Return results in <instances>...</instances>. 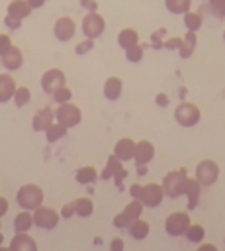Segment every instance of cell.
Instances as JSON below:
<instances>
[{"label": "cell", "mask_w": 225, "mask_h": 251, "mask_svg": "<svg viewBox=\"0 0 225 251\" xmlns=\"http://www.w3.org/2000/svg\"><path fill=\"white\" fill-rule=\"evenodd\" d=\"M125 176H127V171H125L123 167L113 175V180H115V186H117V188H121V180H123Z\"/></svg>", "instance_id": "obj_46"}, {"label": "cell", "mask_w": 225, "mask_h": 251, "mask_svg": "<svg viewBox=\"0 0 225 251\" xmlns=\"http://www.w3.org/2000/svg\"><path fill=\"white\" fill-rule=\"evenodd\" d=\"M4 25L10 27V29H20V27H22V20H18V18H14V16H10V14H6Z\"/></svg>", "instance_id": "obj_38"}, {"label": "cell", "mask_w": 225, "mask_h": 251, "mask_svg": "<svg viewBox=\"0 0 225 251\" xmlns=\"http://www.w3.org/2000/svg\"><path fill=\"white\" fill-rule=\"evenodd\" d=\"M74 33H76V24H74L72 18H68V16H61V18L55 20V24H53V35H55L59 41L65 43V41L72 39Z\"/></svg>", "instance_id": "obj_12"}, {"label": "cell", "mask_w": 225, "mask_h": 251, "mask_svg": "<svg viewBox=\"0 0 225 251\" xmlns=\"http://www.w3.org/2000/svg\"><path fill=\"white\" fill-rule=\"evenodd\" d=\"M188 175H186V169H180V171H170L164 175L162 178V190L166 196L170 198H178L184 194L186 190V182H188Z\"/></svg>", "instance_id": "obj_2"}, {"label": "cell", "mask_w": 225, "mask_h": 251, "mask_svg": "<svg viewBox=\"0 0 225 251\" xmlns=\"http://www.w3.org/2000/svg\"><path fill=\"white\" fill-rule=\"evenodd\" d=\"M76 214V208H74V202H67L63 208H61V218H72Z\"/></svg>", "instance_id": "obj_39"}, {"label": "cell", "mask_w": 225, "mask_h": 251, "mask_svg": "<svg viewBox=\"0 0 225 251\" xmlns=\"http://www.w3.org/2000/svg\"><path fill=\"white\" fill-rule=\"evenodd\" d=\"M121 92H123L121 78L119 76H108L106 82H104V98L110 100V102H115V100H119Z\"/></svg>", "instance_id": "obj_17"}, {"label": "cell", "mask_w": 225, "mask_h": 251, "mask_svg": "<svg viewBox=\"0 0 225 251\" xmlns=\"http://www.w3.org/2000/svg\"><path fill=\"white\" fill-rule=\"evenodd\" d=\"M223 41H225V31H223Z\"/></svg>", "instance_id": "obj_52"}, {"label": "cell", "mask_w": 225, "mask_h": 251, "mask_svg": "<svg viewBox=\"0 0 225 251\" xmlns=\"http://www.w3.org/2000/svg\"><path fill=\"white\" fill-rule=\"evenodd\" d=\"M196 31H188L184 37H182V43H180V49H178V53H180V57L182 59H188L192 53H194V49H196Z\"/></svg>", "instance_id": "obj_27"}, {"label": "cell", "mask_w": 225, "mask_h": 251, "mask_svg": "<svg viewBox=\"0 0 225 251\" xmlns=\"http://www.w3.org/2000/svg\"><path fill=\"white\" fill-rule=\"evenodd\" d=\"M45 2H47V0H27V4H29L33 10H35V8H41Z\"/></svg>", "instance_id": "obj_50"}, {"label": "cell", "mask_w": 225, "mask_h": 251, "mask_svg": "<svg viewBox=\"0 0 225 251\" xmlns=\"http://www.w3.org/2000/svg\"><path fill=\"white\" fill-rule=\"evenodd\" d=\"M33 226H35L33 224V212H29V210H23L14 218V231L16 233H27Z\"/></svg>", "instance_id": "obj_21"}, {"label": "cell", "mask_w": 225, "mask_h": 251, "mask_svg": "<svg viewBox=\"0 0 225 251\" xmlns=\"http://www.w3.org/2000/svg\"><path fill=\"white\" fill-rule=\"evenodd\" d=\"M14 104L18 106V108H23L29 100H31V90L27 88V86H18L16 88V94H14Z\"/></svg>", "instance_id": "obj_33"}, {"label": "cell", "mask_w": 225, "mask_h": 251, "mask_svg": "<svg viewBox=\"0 0 225 251\" xmlns=\"http://www.w3.org/2000/svg\"><path fill=\"white\" fill-rule=\"evenodd\" d=\"M180 43H182V37H170V39H164V45L166 49H180Z\"/></svg>", "instance_id": "obj_41"}, {"label": "cell", "mask_w": 225, "mask_h": 251, "mask_svg": "<svg viewBox=\"0 0 225 251\" xmlns=\"http://www.w3.org/2000/svg\"><path fill=\"white\" fill-rule=\"evenodd\" d=\"M6 212H8V200H6L4 196H0V218H2Z\"/></svg>", "instance_id": "obj_49"}, {"label": "cell", "mask_w": 225, "mask_h": 251, "mask_svg": "<svg viewBox=\"0 0 225 251\" xmlns=\"http://www.w3.org/2000/svg\"><path fill=\"white\" fill-rule=\"evenodd\" d=\"M141 188H143V184H139V182L131 184V186H129V194H131V198L139 200V196H141Z\"/></svg>", "instance_id": "obj_47"}, {"label": "cell", "mask_w": 225, "mask_h": 251, "mask_svg": "<svg viewBox=\"0 0 225 251\" xmlns=\"http://www.w3.org/2000/svg\"><path fill=\"white\" fill-rule=\"evenodd\" d=\"M6 10H8L10 16H14V18H18V20H25V18L33 12V8L27 4V0H12Z\"/></svg>", "instance_id": "obj_22"}, {"label": "cell", "mask_w": 225, "mask_h": 251, "mask_svg": "<svg viewBox=\"0 0 225 251\" xmlns=\"http://www.w3.org/2000/svg\"><path fill=\"white\" fill-rule=\"evenodd\" d=\"M164 196H166V194H164V190H162V184L149 182V184H143L139 200H141V204L147 206V208H157V206H160V202H162Z\"/></svg>", "instance_id": "obj_10"}, {"label": "cell", "mask_w": 225, "mask_h": 251, "mask_svg": "<svg viewBox=\"0 0 225 251\" xmlns=\"http://www.w3.org/2000/svg\"><path fill=\"white\" fill-rule=\"evenodd\" d=\"M67 131H68V127L67 126H63V124H59L57 120L49 126V129L45 131V139H47V143H57L59 139H63L65 135H67Z\"/></svg>", "instance_id": "obj_24"}, {"label": "cell", "mask_w": 225, "mask_h": 251, "mask_svg": "<svg viewBox=\"0 0 225 251\" xmlns=\"http://www.w3.org/2000/svg\"><path fill=\"white\" fill-rule=\"evenodd\" d=\"M12 47V39L8 33H0V55H4Z\"/></svg>", "instance_id": "obj_40"}, {"label": "cell", "mask_w": 225, "mask_h": 251, "mask_svg": "<svg viewBox=\"0 0 225 251\" xmlns=\"http://www.w3.org/2000/svg\"><path fill=\"white\" fill-rule=\"evenodd\" d=\"M149 229H151V226H149V222H145V220H135L129 227H127V233L133 237V239H145L147 235H149Z\"/></svg>", "instance_id": "obj_26"}, {"label": "cell", "mask_w": 225, "mask_h": 251, "mask_svg": "<svg viewBox=\"0 0 225 251\" xmlns=\"http://www.w3.org/2000/svg\"><path fill=\"white\" fill-rule=\"evenodd\" d=\"M94 49V39H82L80 43H76V47H74V53L76 55H86L88 51H92Z\"/></svg>", "instance_id": "obj_37"}, {"label": "cell", "mask_w": 225, "mask_h": 251, "mask_svg": "<svg viewBox=\"0 0 225 251\" xmlns=\"http://www.w3.org/2000/svg\"><path fill=\"white\" fill-rule=\"evenodd\" d=\"M125 59H127L129 63H139V61L143 59V45L137 43V45L125 49Z\"/></svg>", "instance_id": "obj_36"}, {"label": "cell", "mask_w": 225, "mask_h": 251, "mask_svg": "<svg viewBox=\"0 0 225 251\" xmlns=\"http://www.w3.org/2000/svg\"><path fill=\"white\" fill-rule=\"evenodd\" d=\"M137 43H139V33L133 27H125V29H121L117 33V45L123 51L129 49V47H133V45H137Z\"/></svg>", "instance_id": "obj_23"}, {"label": "cell", "mask_w": 225, "mask_h": 251, "mask_svg": "<svg viewBox=\"0 0 225 251\" xmlns=\"http://www.w3.org/2000/svg\"><path fill=\"white\" fill-rule=\"evenodd\" d=\"M202 24H203L202 14H198V12H186L184 14V25L188 31H198L202 27Z\"/></svg>", "instance_id": "obj_31"}, {"label": "cell", "mask_w": 225, "mask_h": 251, "mask_svg": "<svg viewBox=\"0 0 225 251\" xmlns=\"http://www.w3.org/2000/svg\"><path fill=\"white\" fill-rule=\"evenodd\" d=\"M74 208H76V216L80 218H90L92 212H94V202L86 196H80L74 200Z\"/></svg>", "instance_id": "obj_28"}, {"label": "cell", "mask_w": 225, "mask_h": 251, "mask_svg": "<svg viewBox=\"0 0 225 251\" xmlns=\"http://www.w3.org/2000/svg\"><path fill=\"white\" fill-rule=\"evenodd\" d=\"M10 251H37V243L29 233H16L10 241Z\"/></svg>", "instance_id": "obj_18"}, {"label": "cell", "mask_w": 225, "mask_h": 251, "mask_svg": "<svg viewBox=\"0 0 225 251\" xmlns=\"http://www.w3.org/2000/svg\"><path fill=\"white\" fill-rule=\"evenodd\" d=\"M190 224H192V222H190V214L178 210V212H172V214L166 216V220H164V229H166L168 235L180 237V235H186V229L190 227Z\"/></svg>", "instance_id": "obj_5"}, {"label": "cell", "mask_w": 225, "mask_h": 251, "mask_svg": "<svg viewBox=\"0 0 225 251\" xmlns=\"http://www.w3.org/2000/svg\"><path fill=\"white\" fill-rule=\"evenodd\" d=\"M16 80L8 73H0V102H10L16 94Z\"/></svg>", "instance_id": "obj_19"}, {"label": "cell", "mask_w": 225, "mask_h": 251, "mask_svg": "<svg viewBox=\"0 0 225 251\" xmlns=\"http://www.w3.org/2000/svg\"><path fill=\"white\" fill-rule=\"evenodd\" d=\"M155 102H157V104H158V106H160V108H166V106H168V102H170V100H168V96H166V94H164V92H158V94H157V96H155Z\"/></svg>", "instance_id": "obj_45"}, {"label": "cell", "mask_w": 225, "mask_h": 251, "mask_svg": "<svg viewBox=\"0 0 225 251\" xmlns=\"http://www.w3.org/2000/svg\"><path fill=\"white\" fill-rule=\"evenodd\" d=\"M53 122H55V112H53L49 106H45V108H41V110H37V112L33 114L31 127H33V131H37V133H45Z\"/></svg>", "instance_id": "obj_13"}, {"label": "cell", "mask_w": 225, "mask_h": 251, "mask_svg": "<svg viewBox=\"0 0 225 251\" xmlns=\"http://www.w3.org/2000/svg\"><path fill=\"white\" fill-rule=\"evenodd\" d=\"M123 249H125V245H123V239L121 237H113L110 241V251H123Z\"/></svg>", "instance_id": "obj_43"}, {"label": "cell", "mask_w": 225, "mask_h": 251, "mask_svg": "<svg viewBox=\"0 0 225 251\" xmlns=\"http://www.w3.org/2000/svg\"><path fill=\"white\" fill-rule=\"evenodd\" d=\"M143 204H141V200H135V198H131V202L119 212V214H115L113 216V220H112V224H113V227H123V229H127L135 220H139L141 218V214H143Z\"/></svg>", "instance_id": "obj_3"}, {"label": "cell", "mask_w": 225, "mask_h": 251, "mask_svg": "<svg viewBox=\"0 0 225 251\" xmlns=\"http://www.w3.org/2000/svg\"><path fill=\"white\" fill-rule=\"evenodd\" d=\"M113 155H115L121 163L131 161L133 155H135V141L129 139V137H121V139H117L115 145H113Z\"/></svg>", "instance_id": "obj_15"}, {"label": "cell", "mask_w": 225, "mask_h": 251, "mask_svg": "<svg viewBox=\"0 0 225 251\" xmlns=\"http://www.w3.org/2000/svg\"><path fill=\"white\" fill-rule=\"evenodd\" d=\"M196 251H219L213 243H202V245H198V249Z\"/></svg>", "instance_id": "obj_48"}, {"label": "cell", "mask_w": 225, "mask_h": 251, "mask_svg": "<svg viewBox=\"0 0 225 251\" xmlns=\"http://www.w3.org/2000/svg\"><path fill=\"white\" fill-rule=\"evenodd\" d=\"M51 98H53V102H57V106L59 104H65V102H70V98H72V92H70V88L65 84V86H61V88H57L53 94H51Z\"/></svg>", "instance_id": "obj_35"}, {"label": "cell", "mask_w": 225, "mask_h": 251, "mask_svg": "<svg viewBox=\"0 0 225 251\" xmlns=\"http://www.w3.org/2000/svg\"><path fill=\"white\" fill-rule=\"evenodd\" d=\"M223 243H225V239H223Z\"/></svg>", "instance_id": "obj_53"}, {"label": "cell", "mask_w": 225, "mask_h": 251, "mask_svg": "<svg viewBox=\"0 0 225 251\" xmlns=\"http://www.w3.org/2000/svg\"><path fill=\"white\" fill-rule=\"evenodd\" d=\"M202 118V112L196 104L192 102H180L176 108H174V120L178 126L182 127H194Z\"/></svg>", "instance_id": "obj_4"}, {"label": "cell", "mask_w": 225, "mask_h": 251, "mask_svg": "<svg viewBox=\"0 0 225 251\" xmlns=\"http://www.w3.org/2000/svg\"><path fill=\"white\" fill-rule=\"evenodd\" d=\"M80 29H82L84 37L96 39V37H100V35L104 33V29H106V20H104L98 12H88V14L82 18V22H80Z\"/></svg>", "instance_id": "obj_7"}, {"label": "cell", "mask_w": 225, "mask_h": 251, "mask_svg": "<svg viewBox=\"0 0 225 251\" xmlns=\"http://www.w3.org/2000/svg\"><path fill=\"white\" fill-rule=\"evenodd\" d=\"M59 220H61V212L53 210L51 206H39L37 210H33V224H35V227L55 229Z\"/></svg>", "instance_id": "obj_9"}, {"label": "cell", "mask_w": 225, "mask_h": 251, "mask_svg": "<svg viewBox=\"0 0 225 251\" xmlns=\"http://www.w3.org/2000/svg\"><path fill=\"white\" fill-rule=\"evenodd\" d=\"M0 251H10V247H4V245H0Z\"/></svg>", "instance_id": "obj_51"}, {"label": "cell", "mask_w": 225, "mask_h": 251, "mask_svg": "<svg viewBox=\"0 0 225 251\" xmlns=\"http://www.w3.org/2000/svg\"><path fill=\"white\" fill-rule=\"evenodd\" d=\"M123 165H121V161L112 153L110 157H108V163H106V167H104V171H102V178L104 180H108V178H113V175L121 169Z\"/></svg>", "instance_id": "obj_29"}, {"label": "cell", "mask_w": 225, "mask_h": 251, "mask_svg": "<svg viewBox=\"0 0 225 251\" xmlns=\"http://www.w3.org/2000/svg\"><path fill=\"white\" fill-rule=\"evenodd\" d=\"M0 63H2V67L6 71H18V69H22V65H23V53H22V49L16 47V45H12L4 55H0Z\"/></svg>", "instance_id": "obj_14"}, {"label": "cell", "mask_w": 225, "mask_h": 251, "mask_svg": "<svg viewBox=\"0 0 225 251\" xmlns=\"http://www.w3.org/2000/svg\"><path fill=\"white\" fill-rule=\"evenodd\" d=\"M80 8H84L86 12H96L98 10V2L96 0H78Z\"/></svg>", "instance_id": "obj_42"}, {"label": "cell", "mask_w": 225, "mask_h": 251, "mask_svg": "<svg viewBox=\"0 0 225 251\" xmlns=\"http://www.w3.org/2000/svg\"><path fill=\"white\" fill-rule=\"evenodd\" d=\"M153 157H155V145L151 141L143 139V141H137L135 143V155H133V159H135L137 165H147V163L153 161Z\"/></svg>", "instance_id": "obj_16"}, {"label": "cell", "mask_w": 225, "mask_h": 251, "mask_svg": "<svg viewBox=\"0 0 225 251\" xmlns=\"http://www.w3.org/2000/svg\"><path fill=\"white\" fill-rule=\"evenodd\" d=\"M200 192H202V184L198 182V178H188L186 190H184V196L188 198V210L198 208V204H200Z\"/></svg>", "instance_id": "obj_20"}, {"label": "cell", "mask_w": 225, "mask_h": 251, "mask_svg": "<svg viewBox=\"0 0 225 251\" xmlns=\"http://www.w3.org/2000/svg\"><path fill=\"white\" fill-rule=\"evenodd\" d=\"M219 176V165L213 159H202L196 165V178L202 186H211Z\"/></svg>", "instance_id": "obj_8"}, {"label": "cell", "mask_w": 225, "mask_h": 251, "mask_svg": "<svg viewBox=\"0 0 225 251\" xmlns=\"http://www.w3.org/2000/svg\"><path fill=\"white\" fill-rule=\"evenodd\" d=\"M160 35H164V29H158V31H155V33L151 35V39H153V47H155V49L162 47V43H160Z\"/></svg>", "instance_id": "obj_44"}, {"label": "cell", "mask_w": 225, "mask_h": 251, "mask_svg": "<svg viewBox=\"0 0 225 251\" xmlns=\"http://www.w3.org/2000/svg\"><path fill=\"white\" fill-rule=\"evenodd\" d=\"M74 178H76L78 184H92V182L98 178V171H96L92 165H84V167H80V169L76 171Z\"/></svg>", "instance_id": "obj_25"}, {"label": "cell", "mask_w": 225, "mask_h": 251, "mask_svg": "<svg viewBox=\"0 0 225 251\" xmlns=\"http://www.w3.org/2000/svg\"><path fill=\"white\" fill-rule=\"evenodd\" d=\"M164 6L170 14H186L190 12L192 0H164Z\"/></svg>", "instance_id": "obj_30"}, {"label": "cell", "mask_w": 225, "mask_h": 251, "mask_svg": "<svg viewBox=\"0 0 225 251\" xmlns=\"http://www.w3.org/2000/svg\"><path fill=\"white\" fill-rule=\"evenodd\" d=\"M43 188L39 184H33V182H25L18 188L16 192V202L22 210H37L39 206H43Z\"/></svg>", "instance_id": "obj_1"}, {"label": "cell", "mask_w": 225, "mask_h": 251, "mask_svg": "<svg viewBox=\"0 0 225 251\" xmlns=\"http://www.w3.org/2000/svg\"><path fill=\"white\" fill-rule=\"evenodd\" d=\"M55 120L67 127H74L82 122V112L76 104L72 102H65V104H59L57 110H55Z\"/></svg>", "instance_id": "obj_6"}, {"label": "cell", "mask_w": 225, "mask_h": 251, "mask_svg": "<svg viewBox=\"0 0 225 251\" xmlns=\"http://www.w3.org/2000/svg\"><path fill=\"white\" fill-rule=\"evenodd\" d=\"M203 8L211 12L215 18H225V0H207Z\"/></svg>", "instance_id": "obj_34"}, {"label": "cell", "mask_w": 225, "mask_h": 251, "mask_svg": "<svg viewBox=\"0 0 225 251\" xmlns=\"http://www.w3.org/2000/svg\"><path fill=\"white\" fill-rule=\"evenodd\" d=\"M203 237H205L203 226H200V224H190V227L186 229V239H188L190 243H202Z\"/></svg>", "instance_id": "obj_32"}, {"label": "cell", "mask_w": 225, "mask_h": 251, "mask_svg": "<svg viewBox=\"0 0 225 251\" xmlns=\"http://www.w3.org/2000/svg\"><path fill=\"white\" fill-rule=\"evenodd\" d=\"M65 84H67V76H65V73H63L61 69H49V71H45L43 76H41V88H43V92L49 94V96H51L57 88L65 86Z\"/></svg>", "instance_id": "obj_11"}]
</instances>
